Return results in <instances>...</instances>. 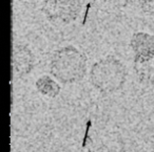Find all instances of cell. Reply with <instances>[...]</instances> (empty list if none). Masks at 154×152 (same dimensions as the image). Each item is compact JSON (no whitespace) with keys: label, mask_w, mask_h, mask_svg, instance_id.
I'll use <instances>...</instances> for the list:
<instances>
[{"label":"cell","mask_w":154,"mask_h":152,"mask_svg":"<svg viewBox=\"0 0 154 152\" xmlns=\"http://www.w3.org/2000/svg\"><path fill=\"white\" fill-rule=\"evenodd\" d=\"M126 80V67L119 60L112 56L95 62L91 68V84L101 93H112L119 90Z\"/></svg>","instance_id":"7a4b0ae2"},{"label":"cell","mask_w":154,"mask_h":152,"mask_svg":"<svg viewBox=\"0 0 154 152\" xmlns=\"http://www.w3.org/2000/svg\"><path fill=\"white\" fill-rule=\"evenodd\" d=\"M35 85L37 90L48 98H56L60 92L59 84L49 76H42L38 78Z\"/></svg>","instance_id":"52a82bcc"},{"label":"cell","mask_w":154,"mask_h":152,"mask_svg":"<svg viewBox=\"0 0 154 152\" xmlns=\"http://www.w3.org/2000/svg\"><path fill=\"white\" fill-rule=\"evenodd\" d=\"M134 70L138 81L143 85H154V58L134 61Z\"/></svg>","instance_id":"8992f818"},{"label":"cell","mask_w":154,"mask_h":152,"mask_svg":"<svg viewBox=\"0 0 154 152\" xmlns=\"http://www.w3.org/2000/svg\"><path fill=\"white\" fill-rule=\"evenodd\" d=\"M50 72L63 84L79 82L87 72L86 55L72 45L61 47L52 55Z\"/></svg>","instance_id":"6da1fadb"},{"label":"cell","mask_w":154,"mask_h":152,"mask_svg":"<svg viewBox=\"0 0 154 152\" xmlns=\"http://www.w3.org/2000/svg\"><path fill=\"white\" fill-rule=\"evenodd\" d=\"M35 58L32 51L26 45H15L12 53V69L14 78H22L34 68Z\"/></svg>","instance_id":"277c9868"},{"label":"cell","mask_w":154,"mask_h":152,"mask_svg":"<svg viewBox=\"0 0 154 152\" xmlns=\"http://www.w3.org/2000/svg\"><path fill=\"white\" fill-rule=\"evenodd\" d=\"M42 12L49 21L70 24L80 15L82 2L80 0H45Z\"/></svg>","instance_id":"3957f363"},{"label":"cell","mask_w":154,"mask_h":152,"mask_svg":"<svg viewBox=\"0 0 154 152\" xmlns=\"http://www.w3.org/2000/svg\"><path fill=\"white\" fill-rule=\"evenodd\" d=\"M130 46L134 53V61L154 58V35L138 32L132 36Z\"/></svg>","instance_id":"5b68a950"},{"label":"cell","mask_w":154,"mask_h":152,"mask_svg":"<svg viewBox=\"0 0 154 152\" xmlns=\"http://www.w3.org/2000/svg\"><path fill=\"white\" fill-rule=\"evenodd\" d=\"M91 125H92V123H91V121H88V124H87V128H86V133H85V137H84V142H82V147H85L86 146V142L87 139H88V135H89V131H90V127Z\"/></svg>","instance_id":"9c48e42d"},{"label":"cell","mask_w":154,"mask_h":152,"mask_svg":"<svg viewBox=\"0 0 154 152\" xmlns=\"http://www.w3.org/2000/svg\"><path fill=\"white\" fill-rule=\"evenodd\" d=\"M141 12L149 16H154V0H137Z\"/></svg>","instance_id":"ba28073f"}]
</instances>
